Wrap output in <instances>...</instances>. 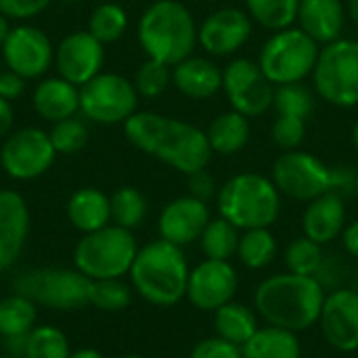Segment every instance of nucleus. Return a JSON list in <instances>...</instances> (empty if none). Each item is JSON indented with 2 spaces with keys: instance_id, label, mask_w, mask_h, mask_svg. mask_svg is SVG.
I'll use <instances>...</instances> for the list:
<instances>
[{
  "instance_id": "1",
  "label": "nucleus",
  "mask_w": 358,
  "mask_h": 358,
  "mask_svg": "<svg viewBox=\"0 0 358 358\" xmlns=\"http://www.w3.org/2000/svg\"><path fill=\"white\" fill-rule=\"evenodd\" d=\"M124 134L132 147L185 176L208 168L214 155L206 130L155 111H136L130 115L124 122Z\"/></svg>"
},
{
  "instance_id": "2",
  "label": "nucleus",
  "mask_w": 358,
  "mask_h": 358,
  "mask_svg": "<svg viewBox=\"0 0 358 358\" xmlns=\"http://www.w3.org/2000/svg\"><path fill=\"white\" fill-rule=\"evenodd\" d=\"M325 292L319 279L281 273L264 279L254 294L256 313L273 327L304 331L319 323Z\"/></svg>"
},
{
  "instance_id": "3",
  "label": "nucleus",
  "mask_w": 358,
  "mask_h": 358,
  "mask_svg": "<svg viewBox=\"0 0 358 358\" xmlns=\"http://www.w3.org/2000/svg\"><path fill=\"white\" fill-rule=\"evenodd\" d=\"M136 36L149 59L174 67L193 55L197 46V23L187 4L178 0H155L143 10Z\"/></svg>"
},
{
  "instance_id": "4",
  "label": "nucleus",
  "mask_w": 358,
  "mask_h": 358,
  "mask_svg": "<svg viewBox=\"0 0 358 358\" xmlns=\"http://www.w3.org/2000/svg\"><path fill=\"white\" fill-rule=\"evenodd\" d=\"M189 264L182 248L155 239L138 248L130 268L132 289L153 306H174L187 296Z\"/></svg>"
},
{
  "instance_id": "5",
  "label": "nucleus",
  "mask_w": 358,
  "mask_h": 358,
  "mask_svg": "<svg viewBox=\"0 0 358 358\" xmlns=\"http://www.w3.org/2000/svg\"><path fill=\"white\" fill-rule=\"evenodd\" d=\"M216 206L220 216L239 231L268 229L279 218L281 193L268 176L241 172L218 189Z\"/></svg>"
},
{
  "instance_id": "6",
  "label": "nucleus",
  "mask_w": 358,
  "mask_h": 358,
  "mask_svg": "<svg viewBox=\"0 0 358 358\" xmlns=\"http://www.w3.org/2000/svg\"><path fill=\"white\" fill-rule=\"evenodd\" d=\"M138 245L132 231L107 224L94 233L82 235L73 250V266L90 281L122 279L130 273Z\"/></svg>"
},
{
  "instance_id": "7",
  "label": "nucleus",
  "mask_w": 358,
  "mask_h": 358,
  "mask_svg": "<svg viewBox=\"0 0 358 358\" xmlns=\"http://www.w3.org/2000/svg\"><path fill=\"white\" fill-rule=\"evenodd\" d=\"M321 44H317L306 31L292 25L279 31L262 44L258 55V65L264 78L275 84H298L313 76Z\"/></svg>"
},
{
  "instance_id": "8",
  "label": "nucleus",
  "mask_w": 358,
  "mask_h": 358,
  "mask_svg": "<svg viewBox=\"0 0 358 358\" xmlns=\"http://www.w3.org/2000/svg\"><path fill=\"white\" fill-rule=\"evenodd\" d=\"M315 92L329 105L352 109L358 105V40L340 38L325 44L313 71Z\"/></svg>"
},
{
  "instance_id": "9",
  "label": "nucleus",
  "mask_w": 358,
  "mask_h": 358,
  "mask_svg": "<svg viewBox=\"0 0 358 358\" xmlns=\"http://www.w3.org/2000/svg\"><path fill=\"white\" fill-rule=\"evenodd\" d=\"M13 289L34 304L69 313L88 304L90 279L78 268H31L13 279Z\"/></svg>"
},
{
  "instance_id": "10",
  "label": "nucleus",
  "mask_w": 358,
  "mask_h": 358,
  "mask_svg": "<svg viewBox=\"0 0 358 358\" xmlns=\"http://www.w3.org/2000/svg\"><path fill=\"white\" fill-rule=\"evenodd\" d=\"M138 99L132 80L111 71H101L80 86V111L96 124H124L138 111Z\"/></svg>"
},
{
  "instance_id": "11",
  "label": "nucleus",
  "mask_w": 358,
  "mask_h": 358,
  "mask_svg": "<svg viewBox=\"0 0 358 358\" xmlns=\"http://www.w3.org/2000/svg\"><path fill=\"white\" fill-rule=\"evenodd\" d=\"M271 180L279 193L308 203L331 189V168L308 151H283L273 162Z\"/></svg>"
},
{
  "instance_id": "12",
  "label": "nucleus",
  "mask_w": 358,
  "mask_h": 358,
  "mask_svg": "<svg viewBox=\"0 0 358 358\" xmlns=\"http://www.w3.org/2000/svg\"><path fill=\"white\" fill-rule=\"evenodd\" d=\"M55 157L48 132L36 126L10 132L0 149V166L13 180H34L46 174Z\"/></svg>"
},
{
  "instance_id": "13",
  "label": "nucleus",
  "mask_w": 358,
  "mask_h": 358,
  "mask_svg": "<svg viewBox=\"0 0 358 358\" xmlns=\"http://www.w3.org/2000/svg\"><path fill=\"white\" fill-rule=\"evenodd\" d=\"M0 50L6 69L19 73L25 80L44 76L55 63V48L50 38L40 27L29 23L10 27Z\"/></svg>"
},
{
  "instance_id": "14",
  "label": "nucleus",
  "mask_w": 358,
  "mask_h": 358,
  "mask_svg": "<svg viewBox=\"0 0 358 358\" xmlns=\"http://www.w3.org/2000/svg\"><path fill=\"white\" fill-rule=\"evenodd\" d=\"M254 21L245 8L222 6L197 25V44L212 57H231L245 46Z\"/></svg>"
},
{
  "instance_id": "15",
  "label": "nucleus",
  "mask_w": 358,
  "mask_h": 358,
  "mask_svg": "<svg viewBox=\"0 0 358 358\" xmlns=\"http://www.w3.org/2000/svg\"><path fill=\"white\" fill-rule=\"evenodd\" d=\"M237 271L229 260H203L191 273L187 281V300L203 313H216L220 306L233 302L237 294Z\"/></svg>"
},
{
  "instance_id": "16",
  "label": "nucleus",
  "mask_w": 358,
  "mask_h": 358,
  "mask_svg": "<svg viewBox=\"0 0 358 358\" xmlns=\"http://www.w3.org/2000/svg\"><path fill=\"white\" fill-rule=\"evenodd\" d=\"M105 44L99 42L88 29L71 31L55 48V67L61 78L76 86H84L103 71Z\"/></svg>"
},
{
  "instance_id": "17",
  "label": "nucleus",
  "mask_w": 358,
  "mask_h": 358,
  "mask_svg": "<svg viewBox=\"0 0 358 358\" xmlns=\"http://www.w3.org/2000/svg\"><path fill=\"white\" fill-rule=\"evenodd\" d=\"M319 325L325 342L340 352L358 350V292L336 289L325 296Z\"/></svg>"
},
{
  "instance_id": "18",
  "label": "nucleus",
  "mask_w": 358,
  "mask_h": 358,
  "mask_svg": "<svg viewBox=\"0 0 358 358\" xmlns=\"http://www.w3.org/2000/svg\"><path fill=\"white\" fill-rule=\"evenodd\" d=\"M210 220V208L206 201H199L191 195H182L172 199L162 210L157 229L162 239L185 248L193 241H199Z\"/></svg>"
},
{
  "instance_id": "19",
  "label": "nucleus",
  "mask_w": 358,
  "mask_h": 358,
  "mask_svg": "<svg viewBox=\"0 0 358 358\" xmlns=\"http://www.w3.org/2000/svg\"><path fill=\"white\" fill-rule=\"evenodd\" d=\"M29 237V208L23 195L0 189V273L19 260Z\"/></svg>"
},
{
  "instance_id": "20",
  "label": "nucleus",
  "mask_w": 358,
  "mask_h": 358,
  "mask_svg": "<svg viewBox=\"0 0 358 358\" xmlns=\"http://www.w3.org/2000/svg\"><path fill=\"white\" fill-rule=\"evenodd\" d=\"M346 17L344 0H300L296 21L302 31L325 46L342 38Z\"/></svg>"
},
{
  "instance_id": "21",
  "label": "nucleus",
  "mask_w": 358,
  "mask_h": 358,
  "mask_svg": "<svg viewBox=\"0 0 358 358\" xmlns=\"http://www.w3.org/2000/svg\"><path fill=\"white\" fill-rule=\"evenodd\" d=\"M346 229V203L334 191L319 195L317 199L308 201L302 214V231L308 239L317 241L319 245L331 243L338 239Z\"/></svg>"
},
{
  "instance_id": "22",
  "label": "nucleus",
  "mask_w": 358,
  "mask_h": 358,
  "mask_svg": "<svg viewBox=\"0 0 358 358\" xmlns=\"http://www.w3.org/2000/svg\"><path fill=\"white\" fill-rule=\"evenodd\" d=\"M174 88L193 101H208L222 90V69L206 57H187L172 67Z\"/></svg>"
},
{
  "instance_id": "23",
  "label": "nucleus",
  "mask_w": 358,
  "mask_h": 358,
  "mask_svg": "<svg viewBox=\"0 0 358 358\" xmlns=\"http://www.w3.org/2000/svg\"><path fill=\"white\" fill-rule=\"evenodd\" d=\"M31 105L36 113L50 124L73 117L80 111V86L61 76L44 78L34 88Z\"/></svg>"
},
{
  "instance_id": "24",
  "label": "nucleus",
  "mask_w": 358,
  "mask_h": 358,
  "mask_svg": "<svg viewBox=\"0 0 358 358\" xmlns=\"http://www.w3.org/2000/svg\"><path fill=\"white\" fill-rule=\"evenodd\" d=\"M65 212L71 227L82 235L94 233L111 222V201L103 191L94 187L78 189L69 197Z\"/></svg>"
},
{
  "instance_id": "25",
  "label": "nucleus",
  "mask_w": 358,
  "mask_h": 358,
  "mask_svg": "<svg viewBox=\"0 0 358 358\" xmlns=\"http://www.w3.org/2000/svg\"><path fill=\"white\" fill-rule=\"evenodd\" d=\"M208 143L218 155H235L250 141V120L239 111H222L218 113L206 130Z\"/></svg>"
},
{
  "instance_id": "26",
  "label": "nucleus",
  "mask_w": 358,
  "mask_h": 358,
  "mask_svg": "<svg viewBox=\"0 0 358 358\" xmlns=\"http://www.w3.org/2000/svg\"><path fill=\"white\" fill-rule=\"evenodd\" d=\"M243 358H300V342L294 331L281 327H260L243 346Z\"/></svg>"
},
{
  "instance_id": "27",
  "label": "nucleus",
  "mask_w": 358,
  "mask_h": 358,
  "mask_svg": "<svg viewBox=\"0 0 358 358\" xmlns=\"http://www.w3.org/2000/svg\"><path fill=\"white\" fill-rule=\"evenodd\" d=\"M214 329L218 338L241 348L260 327L256 310L239 302H229L214 313Z\"/></svg>"
},
{
  "instance_id": "28",
  "label": "nucleus",
  "mask_w": 358,
  "mask_h": 358,
  "mask_svg": "<svg viewBox=\"0 0 358 358\" xmlns=\"http://www.w3.org/2000/svg\"><path fill=\"white\" fill-rule=\"evenodd\" d=\"M38 321L36 304L21 296L10 294L6 298H0V336L15 338V336H27Z\"/></svg>"
},
{
  "instance_id": "29",
  "label": "nucleus",
  "mask_w": 358,
  "mask_h": 358,
  "mask_svg": "<svg viewBox=\"0 0 358 358\" xmlns=\"http://www.w3.org/2000/svg\"><path fill=\"white\" fill-rule=\"evenodd\" d=\"M300 0H245V10L254 23L279 31L292 27L298 19Z\"/></svg>"
},
{
  "instance_id": "30",
  "label": "nucleus",
  "mask_w": 358,
  "mask_h": 358,
  "mask_svg": "<svg viewBox=\"0 0 358 358\" xmlns=\"http://www.w3.org/2000/svg\"><path fill=\"white\" fill-rule=\"evenodd\" d=\"M239 237H241V231L235 224H231L222 216L214 218L208 222L206 231L199 237L201 252L206 254L208 260H229L231 256L237 254Z\"/></svg>"
},
{
  "instance_id": "31",
  "label": "nucleus",
  "mask_w": 358,
  "mask_h": 358,
  "mask_svg": "<svg viewBox=\"0 0 358 358\" xmlns=\"http://www.w3.org/2000/svg\"><path fill=\"white\" fill-rule=\"evenodd\" d=\"M277 254V239L268 229H250L241 231L237 256L241 264L252 271H260L275 260Z\"/></svg>"
},
{
  "instance_id": "32",
  "label": "nucleus",
  "mask_w": 358,
  "mask_h": 358,
  "mask_svg": "<svg viewBox=\"0 0 358 358\" xmlns=\"http://www.w3.org/2000/svg\"><path fill=\"white\" fill-rule=\"evenodd\" d=\"M128 29V13L117 2H101L88 19V31L103 44L117 42Z\"/></svg>"
},
{
  "instance_id": "33",
  "label": "nucleus",
  "mask_w": 358,
  "mask_h": 358,
  "mask_svg": "<svg viewBox=\"0 0 358 358\" xmlns=\"http://www.w3.org/2000/svg\"><path fill=\"white\" fill-rule=\"evenodd\" d=\"M111 220L113 224L134 231L147 218V199L134 187H120L111 197Z\"/></svg>"
},
{
  "instance_id": "34",
  "label": "nucleus",
  "mask_w": 358,
  "mask_h": 358,
  "mask_svg": "<svg viewBox=\"0 0 358 358\" xmlns=\"http://www.w3.org/2000/svg\"><path fill=\"white\" fill-rule=\"evenodd\" d=\"M69 338L55 325H36L27 336L23 358H69Z\"/></svg>"
},
{
  "instance_id": "35",
  "label": "nucleus",
  "mask_w": 358,
  "mask_h": 358,
  "mask_svg": "<svg viewBox=\"0 0 358 358\" xmlns=\"http://www.w3.org/2000/svg\"><path fill=\"white\" fill-rule=\"evenodd\" d=\"M132 302V287L122 279H96L90 281L88 304L103 313H122Z\"/></svg>"
},
{
  "instance_id": "36",
  "label": "nucleus",
  "mask_w": 358,
  "mask_h": 358,
  "mask_svg": "<svg viewBox=\"0 0 358 358\" xmlns=\"http://www.w3.org/2000/svg\"><path fill=\"white\" fill-rule=\"evenodd\" d=\"M285 266L289 273L315 277L323 268V250L317 241L304 237L294 239L285 250Z\"/></svg>"
},
{
  "instance_id": "37",
  "label": "nucleus",
  "mask_w": 358,
  "mask_h": 358,
  "mask_svg": "<svg viewBox=\"0 0 358 358\" xmlns=\"http://www.w3.org/2000/svg\"><path fill=\"white\" fill-rule=\"evenodd\" d=\"M277 115H294L306 120L315 109V94L304 82L275 86V105Z\"/></svg>"
},
{
  "instance_id": "38",
  "label": "nucleus",
  "mask_w": 358,
  "mask_h": 358,
  "mask_svg": "<svg viewBox=\"0 0 358 358\" xmlns=\"http://www.w3.org/2000/svg\"><path fill=\"white\" fill-rule=\"evenodd\" d=\"M132 84H134L138 96H143V99H157L172 84V67L147 57V61H143L138 65Z\"/></svg>"
},
{
  "instance_id": "39",
  "label": "nucleus",
  "mask_w": 358,
  "mask_h": 358,
  "mask_svg": "<svg viewBox=\"0 0 358 358\" xmlns=\"http://www.w3.org/2000/svg\"><path fill=\"white\" fill-rule=\"evenodd\" d=\"M231 107L235 111H239L241 115H245L248 120L250 117H258V115H264L266 111L273 109L275 105V84H271L266 78L252 84L250 88L241 90L239 94L231 96L229 99Z\"/></svg>"
},
{
  "instance_id": "40",
  "label": "nucleus",
  "mask_w": 358,
  "mask_h": 358,
  "mask_svg": "<svg viewBox=\"0 0 358 358\" xmlns=\"http://www.w3.org/2000/svg\"><path fill=\"white\" fill-rule=\"evenodd\" d=\"M50 143L57 151V155H73L78 151H82L88 143V126L78 120L76 115L73 117H67V120H61V122H55L50 132Z\"/></svg>"
},
{
  "instance_id": "41",
  "label": "nucleus",
  "mask_w": 358,
  "mask_h": 358,
  "mask_svg": "<svg viewBox=\"0 0 358 358\" xmlns=\"http://www.w3.org/2000/svg\"><path fill=\"white\" fill-rule=\"evenodd\" d=\"M264 80V73L258 65V61L245 59V57H237L233 59L224 69H222V90L227 92V96H235L241 90L250 88L252 84Z\"/></svg>"
},
{
  "instance_id": "42",
  "label": "nucleus",
  "mask_w": 358,
  "mask_h": 358,
  "mask_svg": "<svg viewBox=\"0 0 358 358\" xmlns=\"http://www.w3.org/2000/svg\"><path fill=\"white\" fill-rule=\"evenodd\" d=\"M271 138L283 151L300 149L306 138V120L294 115H277L271 128Z\"/></svg>"
},
{
  "instance_id": "43",
  "label": "nucleus",
  "mask_w": 358,
  "mask_h": 358,
  "mask_svg": "<svg viewBox=\"0 0 358 358\" xmlns=\"http://www.w3.org/2000/svg\"><path fill=\"white\" fill-rule=\"evenodd\" d=\"M189 358H243L241 357V348L214 336V338H206L201 342L195 344V348L191 350Z\"/></svg>"
},
{
  "instance_id": "44",
  "label": "nucleus",
  "mask_w": 358,
  "mask_h": 358,
  "mask_svg": "<svg viewBox=\"0 0 358 358\" xmlns=\"http://www.w3.org/2000/svg\"><path fill=\"white\" fill-rule=\"evenodd\" d=\"M52 0H0V13L15 21H25L40 15Z\"/></svg>"
},
{
  "instance_id": "45",
  "label": "nucleus",
  "mask_w": 358,
  "mask_h": 358,
  "mask_svg": "<svg viewBox=\"0 0 358 358\" xmlns=\"http://www.w3.org/2000/svg\"><path fill=\"white\" fill-rule=\"evenodd\" d=\"M187 191H189L191 197H195L199 201H206V203L218 195L216 180H214V176L206 168L187 176Z\"/></svg>"
},
{
  "instance_id": "46",
  "label": "nucleus",
  "mask_w": 358,
  "mask_h": 358,
  "mask_svg": "<svg viewBox=\"0 0 358 358\" xmlns=\"http://www.w3.org/2000/svg\"><path fill=\"white\" fill-rule=\"evenodd\" d=\"M355 185H357V172H352L346 166L331 168V189L329 191L338 193L340 197H346V195L355 193Z\"/></svg>"
},
{
  "instance_id": "47",
  "label": "nucleus",
  "mask_w": 358,
  "mask_h": 358,
  "mask_svg": "<svg viewBox=\"0 0 358 358\" xmlns=\"http://www.w3.org/2000/svg\"><path fill=\"white\" fill-rule=\"evenodd\" d=\"M25 82H27L25 78H21L19 73H15L10 69L0 71V96L6 101L19 99L25 90Z\"/></svg>"
},
{
  "instance_id": "48",
  "label": "nucleus",
  "mask_w": 358,
  "mask_h": 358,
  "mask_svg": "<svg viewBox=\"0 0 358 358\" xmlns=\"http://www.w3.org/2000/svg\"><path fill=\"white\" fill-rule=\"evenodd\" d=\"M13 124H15V111H13V105L10 101L2 99L0 96V138L8 136L10 130H13Z\"/></svg>"
},
{
  "instance_id": "49",
  "label": "nucleus",
  "mask_w": 358,
  "mask_h": 358,
  "mask_svg": "<svg viewBox=\"0 0 358 358\" xmlns=\"http://www.w3.org/2000/svg\"><path fill=\"white\" fill-rule=\"evenodd\" d=\"M342 241H344V248L350 256L358 258V220H355L352 224H348L342 233Z\"/></svg>"
},
{
  "instance_id": "50",
  "label": "nucleus",
  "mask_w": 358,
  "mask_h": 358,
  "mask_svg": "<svg viewBox=\"0 0 358 358\" xmlns=\"http://www.w3.org/2000/svg\"><path fill=\"white\" fill-rule=\"evenodd\" d=\"M29 336V334H27ZM27 336H15V338H4V350L6 355L17 358L25 357V346H27Z\"/></svg>"
},
{
  "instance_id": "51",
  "label": "nucleus",
  "mask_w": 358,
  "mask_h": 358,
  "mask_svg": "<svg viewBox=\"0 0 358 358\" xmlns=\"http://www.w3.org/2000/svg\"><path fill=\"white\" fill-rule=\"evenodd\" d=\"M69 358H105L99 350H94V348H80V350H76V352H71V357Z\"/></svg>"
},
{
  "instance_id": "52",
  "label": "nucleus",
  "mask_w": 358,
  "mask_h": 358,
  "mask_svg": "<svg viewBox=\"0 0 358 358\" xmlns=\"http://www.w3.org/2000/svg\"><path fill=\"white\" fill-rule=\"evenodd\" d=\"M8 31H10L8 17H4V15L0 13V46L4 44V40H6V36H8Z\"/></svg>"
},
{
  "instance_id": "53",
  "label": "nucleus",
  "mask_w": 358,
  "mask_h": 358,
  "mask_svg": "<svg viewBox=\"0 0 358 358\" xmlns=\"http://www.w3.org/2000/svg\"><path fill=\"white\" fill-rule=\"evenodd\" d=\"M346 13H348V17L352 19V23L358 25V0H348Z\"/></svg>"
},
{
  "instance_id": "54",
  "label": "nucleus",
  "mask_w": 358,
  "mask_h": 358,
  "mask_svg": "<svg viewBox=\"0 0 358 358\" xmlns=\"http://www.w3.org/2000/svg\"><path fill=\"white\" fill-rule=\"evenodd\" d=\"M352 145L357 147L358 151V120L355 122V126H352Z\"/></svg>"
},
{
  "instance_id": "55",
  "label": "nucleus",
  "mask_w": 358,
  "mask_h": 358,
  "mask_svg": "<svg viewBox=\"0 0 358 358\" xmlns=\"http://www.w3.org/2000/svg\"><path fill=\"white\" fill-rule=\"evenodd\" d=\"M120 358H145V357H138V355H126V357H120Z\"/></svg>"
},
{
  "instance_id": "56",
  "label": "nucleus",
  "mask_w": 358,
  "mask_h": 358,
  "mask_svg": "<svg viewBox=\"0 0 358 358\" xmlns=\"http://www.w3.org/2000/svg\"><path fill=\"white\" fill-rule=\"evenodd\" d=\"M355 195H357V199H358V172H357V185H355Z\"/></svg>"
},
{
  "instance_id": "57",
  "label": "nucleus",
  "mask_w": 358,
  "mask_h": 358,
  "mask_svg": "<svg viewBox=\"0 0 358 358\" xmlns=\"http://www.w3.org/2000/svg\"><path fill=\"white\" fill-rule=\"evenodd\" d=\"M0 358H17V357H10V355H4V357H0Z\"/></svg>"
},
{
  "instance_id": "58",
  "label": "nucleus",
  "mask_w": 358,
  "mask_h": 358,
  "mask_svg": "<svg viewBox=\"0 0 358 358\" xmlns=\"http://www.w3.org/2000/svg\"><path fill=\"white\" fill-rule=\"evenodd\" d=\"M65 2H73V0H65Z\"/></svg>"
},
{
  "instance_id": "59",
  "label": "nucleus",
  "mask_w": 358,
  "mask_h": 358,
  "mask_svg": "<svg viewBox=\"0 0 358 358\" xmlns=\"http://www.w3.org/2000/svg\"><path fill=\"white\" fill-rule=\"evenodd\" d=\"M0 71H2V69H0Z\"/></svg>"
}]
</instances>
